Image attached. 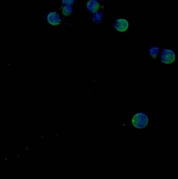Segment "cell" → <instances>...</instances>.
I'll list each match as a JSON object with an SVG mask.
<instances>
[{
  "label": "cell",
  "mask_w": 178,
  "mask_h": 179,
  "mask_svg": "<svg viewBox=\"0 0 178 179\" xmlns=\"http://www.w3.org/2000/svg\"><path fill=\"white\" fill-rule=\"evenodd\" d=\"M99 7L100 4L97 0H89L87 3V9L91 13H94L96 12H97Z\"/></svg>",
  "instance_id": "cell-5"
},
{
  "label": "cell",
  "mask_w": 178,
  "mask_h": 179,
  "mask_svg": "<svg viewBox=\"0 0 178 179\" xmlns=\"http://www.w3.org/2000/svg\"><path fill=\"white\" fill-rule=\"evenodd\" d=\"M102 1H106V0H102Z\"/></svg>",
  "instance_id": "cell-10"
},
{
  "label": "cell",
  "mask_w": 178,
  "mask_h": 179,
  "mask_svg": "<svg viewBox=\"0 0 178 179\" xmlns=\"http://www.w3.org/2000/svg\"><path fill=\"white\" fill-rule=\"evenodd\" d=\"M132 124L137 128H144L148 124V117L143 113H138L133 116Z\"/></svg>",
  "instance_id": "cell-1"
},
{
  "label": "cell",
  "mask_w": 178,
  "mask_h": 179,
  "mask_svg": "<svg viewBox=\"0 0 178 179\" xmlns=\"http://www.w3.org/2000/svg\"><path fill=\"white\" fill-rule=\"evenodd\" d=\"M114 26L118 32H124L128 28V22L125 19H118L115 21Z\"/></svg>",
  "instance_id": "cell-4"
},
{
  "label": "cell",
  "mask_w": 178,
  "mask_h": 179,
  "mask_svg": "<svg viewBox=\"0 0 178 179\" xmlns=\"http://www.w3.org/2000/svg\"><path fill=\"white\" fill-rule=\"evenodd\" d=\"M161 61L165 64H170L175 60L174 52L169 49H164L161 55Z\"/></svg>",
  "instance_id": "cell-2"
},
{
  "label": "cell",
  "mask_w": 178,
  "mask_h": 179,
  "mask_svg": "<svg viewBox=\"0 0 178 179\" xmlns=\"http://www.w3.org/2000/svg\"><path fill=\"white\" fill-rule=\"evenodd\" d=\"M63 3L66 5H71L74 3L75 0H62Z\"/></svg>",
  "instance_id": "cell-9"
},
{
  "label": "cell",
  "mask_w": 178,
  "mask_h": 179,
  "mask_svg": "<svg viewBox=\"0 0 178 179\" xmlns=\"http://www.w3.org/2000/svg\"><path fill=\"white\" fill-rule=\"evenodd\" d=\"M159 48L158 47H156V46L151 47L150 49V53L152 56V58H153L154 59H155L157 58V55L159 53Z\"/></svg>",
  "instance_id": "cell-8"
},
{
  "label": "cell",
  "mask_w": 178,
  "mask_h": 179,
  "mask_svg": "<svg viewBox=\"0 0 178 179\" xmlns=\"http://www.w3.org/2000/svg\"><path fill=\"white\" fill-rule=\"evenodd\" d=\"M73 8L71 5H66L63 8L62 13L64 16H69L72 12Z\"/></svg>",
  "instance_id": "cell-7"
},
{
  "label": "cell",
  "mask_w": 178,
  "mask_h": 179,
  "mask_svg": "<svg viewBox=\"0 0 178 179\" xmlns=\"http://www.w3.org/2000/svg\"><path fill=\"white\" fill-rule=\"evenodd\" d=\"M102 18H103L102 13H100V12H96L93 16V21L96 23H100L102 20Z\"/></svg>",
  "instance_id": "cell-6"
},
{
  "label": "cell",
  "mask_w": 178,
  "mask_h": 179,
  "mask_svg": "<svg viewBox=\"0 0 178 179\" xmlns=\"http://www.w3.org/2000/svg\"><path fill=\"white\" fill-rule=\"evenodd\" d=\"M48 22L53 26H57L60 23V18L59 15L56 12H52L48 15Z\"/></svg>",
  "instance_id": "cell-3"
}]
</instances>
